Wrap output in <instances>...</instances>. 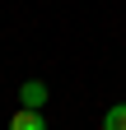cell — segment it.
<instances>
[{
    "mask_svg": "<svg viewBox=\"0 0 126 130\" xmlns=\"http://www.w3.org/2000/svg\"><path fill=\"white\" fill-rule=\"evenodd\" d=\"M103 130H126V102H117V107L103 111Z\"/></svg>",
    "mask_w": 126,
    "mask_h": 130,
    "instance_id": "cell-3",
    "label": "cell"
},
{
    "mask_svg": "<svg viewBox=\"0 0 126 130\" xmlns=\"http://www.w3.org/2000/svg\"><path fill=\"white\" fill-rule=\"evenodd\" d=\"M19 107H33V111L47 107V84H42V79H28V84L19 88Z\"/></svg>",
    "mask_w": 126,
    "mask_h": 130,
    "instance_id": "cell-1",
    "label": "cell"
},
{
    "mask_svg": "<svg viewBox=\"0 0 126 130\" xmlns=\"http://www.w3.org/2000/svg\"><path fill=\"white\" fill-rule=\"evenodd\" d=\"M9 130H47V116L33 111V107H19V111L9 116Z\"/></svg>",
    "mask_w": 126,
    "mask_h": 130,
    "instance_id": "cell-2",
    "label": "cell"
}]
</instances>
